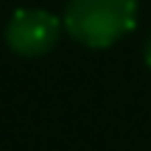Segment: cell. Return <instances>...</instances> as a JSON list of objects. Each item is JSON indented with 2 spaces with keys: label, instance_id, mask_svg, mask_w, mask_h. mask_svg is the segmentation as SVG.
Wrapping results in <instances>:
<instances>
[{
  "label": "cell",
  "instance_id": "obj_3",
  "mask_svg": "<svg viewBox=\"0 0 151 151\" xmlns=\"http://www.w3.org/2000/svg\"><path fill=\"white\" fill-rule=\"evenodd\" d=\"M146 65H148V70H151V37H148V42H146Z\"/></svg>",
  "mask_w": 151,
  "mask_h": 151
},
{
  "label": "cell",
  "instance_id": "obj_1",
  "mask_svg": "<svg viewBox=\"0 0 151 151\" xmlns=\"http://www.w3.org/2000/svg\"><path fill=\"white\" fill-rule=\"evenodd\" d=\"M137 25V0H70L65 28L78 45L109 48Z\"/></svg>",
  "mask_w": 151,
  "mask_h": 151
},
{
  "label": "cell",
  "instance_id": "obj_2",
  "mask_svg": "<svg viewBox=\"0 0 151 151\" xmlns=\"http://www.w3.org/2000/svg\"><path fill=\"white\" fill-rule=\"evenodd\" d=\"M6 45L11 53L22 59H37L53 50V45L62 37V22L50 11L42 9H20L6 25Z\"/></svg>",
  "mask_w": 151,
  "mask_h": 151
}]
</instances>
